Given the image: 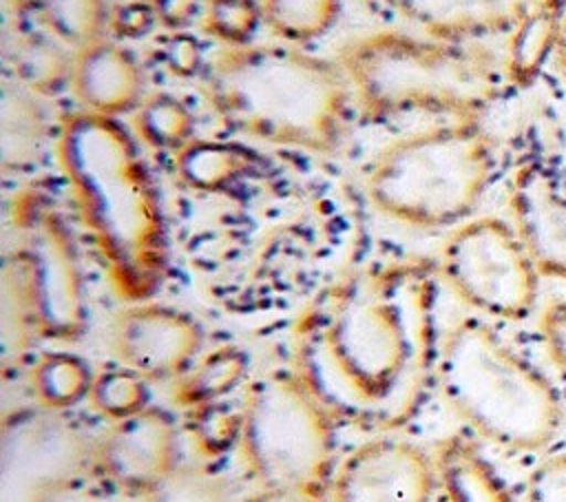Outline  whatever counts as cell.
I'll return each mask as SVG.
<instances>
[{
	"label": "cell",
	"mask_w": 566,
	"mask_h": 502,
	"mask_svg": "<svg viewBox=\"0 0 566 502\" xmlns=\"http://www.w3.org/2000/svg\"><path fill=\"white\" fill-rule=\"evenodd\" d=\"M433 287L420 270L363 276L307 332L298 374L334 416L389 420L433 369Z\"/></svg>",
	"instance_id": "obj_1"
},
{
	"label": "cell",
	"mask_w": 566,
	"mask_h": 502,
	"mask_svg": "<svg viewBox=\"0 0 566 502\" xmlns=\"http://www.w3.org/2000/svg\"><path fill=\"white\" fill-rule=\"evenodd\" d=\"M55 155L111 285L130 303L146 301L164 281L168 237L135 139L115 117L75 111L60 119Z\"/></svg>",
	"instance_id": "obj_2"
},
{
	"label": "cell",
	"mask_w": 566,
	"mask_h": 502,
	"mask_svg": "<svg viewBox=\"0 0 566 502\" xmlns=\"http://www.w3.org/2000/svg\"><path fill=\"white\" fill-rule=\"evenodd\" d=\"M203 93L230 130L325 155L343 144L356 104L336 60L287 42L223 46L203 73Z\"/></svg>",
	"instance_id": "obj_3"
},
{
	"label": "cell",
	"mask_w": 566,
	"mask_h": 502,
	"mask_svg": "<svg viewBox=\"0 0 566 502\" xmlns=\"http://www.w3.org/2000/svg\"><path fill=\"white\" fill-rule=\"evenodd\" d=\"M334 60L367 119L409 113L482 119L502 71L491 49L478 42H449L394 29L343 42Z\"/></svg>",
	"instance_id": "obj_4"
},
{
	"label": "cell",
	"mask_w": 566,
	"mask_h": 502,
	"mask_svg": "<svg viewBox=\"0 0 566 502\" xmlns=\"http://www.w3.org/2000/svg\"><path fill=\"white\" fill-rule=\"evenodd\" d=\"M433 376L447 407L495 447L542 451L562 429L557 387L478 316H464L444 332Z\"/></svg>",
	"instance_id": "obj_5"
},
{
	"label": "cell",
	"mask_w": 566,
	"mask_h": 502,
	"mask_svg": "<svg viewBox=\"0 0 566 502\" xmlns=\"http://www.w3.org/2000/svg\"><path fill=\"white\" fill-rule=\"evenodd\" d=\"M495 170L493 139L480 119H444L387 144L365 175L369 203L416 230L471 219Z\"/></svg>",
	"instance_id": "obj_6"
},
{
	"label": "cell",
	"mask_w": 566,
	"mask_h": 502,
	"mask_svg": "<svg viewBox=\"0 0 566 502\" xmlns=\"http://www.w3.org/2000/svg\"><path fill=\"white\" fill-rule=\"evenodd\" d=\"M237 440L256 487L325 498L336 469V416L298 372L272 369L250 383Z\"/></svg>",
	"instance_id": "obj_7"
},
{
	"label": "cell",
	"mask_w": 566,
	"mask_h": 502,
	"mask_svg": "<svg viewBox=\"0 0 566 502\" xmlns=\"http://www.w3.org/2000/svg\"><path fill=\"white\" fill-rule=\"evenodd\" d=\"M22 230V245L4 259L2 283L18 294L35 336L77 341L86 332L88 305L71 230L51 208L29 210Z\"/></svg>",
	"instance_id": "obj_8"
},
{
	"label": "cell",
	"mask_w": 566,
	"mask_h": 502,
	"mask_svg": "<svg viewBox=\"0 0 566 502\" xmlns=\"http://www.w3.org/2000/svg\"><path fill=\"white\" fill-rule=\"evenodd\" d=\"M438 274L482 316L524 321L537 303L539 274L513 226L493 215L467 219L447 234Z\"/></svg>",
	"instance_id": "obj_9"
},
{
	"label": "cell",
	"mask_w": 566,
	"mask_h": 502,
	"mask_svg": "<svg viewBox=\"0 0 566 502\" xmlns=\"http://www.w3.org/2000/svg\"><path fill=\"white\" fill-rule=\"evenodd\" d=\"M95 445L66 411L7 414L0 431V500L46 502L95 467Z\"/></svg>",
	"instance_id": "obj_10"
},
{
	"label": "cell",
	"mask_w": 566,
	"mask_h": 502,
	"mask_svg": "<svg viewBox=\"0 0 566 502\" xmlns=\"http://www.w3.org/2000/svg\"><path fill=\"white\" fill-rule=\"evenodd\" d=\"M436 458L420 445L380 436L360 442L334 469L329 502H431Z\"/></svg>",
	"instance_id": "obj_11"
},
{
	"label": "cell",
	"mask_w": 566,
	"mask_h": 502,
	"mask_svg": "<svg viewBox=\"0 0 566 502\" xmlns=\"http://www.w3.org/2000/svg\"><path fill=\"white\" fill-rule=\"evenodd\" d=\"M108 341L117 363L148 383L177 380L201 352L203 330L177 307L137 301L113 318Z\"/></svg>",
	"instance_id": "obj_12"
},
{
	"label": "cell",
	"mask_w": 566,
	"mask_h": 502,
	"mask_svg": "<svg viewBox=\"0 0 566 502\" xmlns=\"http://www.w3.org/2000/svg\"><path fill=\"white\" fill-rule=\"evenodd\" d=\"M179 467L177 425L159 407L111 422L95 445V469L124 493L146 498Z\"/></svg>",
	"instance_id": "obj_13"
},
{
	"label": "cell",
	"mask_w": 566,
	"mask_h": 502,
	"mask_svg": "<svg viewBox=\"0 0 566 502\" xmlns=\"http://www.w3.org/2000/svg\"><path fill=\"white\" fill-rule=\"evenodd\" d=\"M515 234L539 276L566 281V192L539 161L522 164L509 184Z\"/></svg>",
	"instance_id": "obj_14"
},
{
	"label": "cell",
	"mask_w": 566,
	"mask_h": 502,
	"mask_svg": "<svg viewBox=\"0 0 566 502\" xmlns=\"http://www.w3.org/2000/svg\"><path fill=\"white\" fill-rule=\"evenodd\" d=\"M69 88L82 111L117 117L139 106L144 75L126 46L102 38L73 53Z\"/></svg>",
	"instance_id": "obj_15"
},
{
	"label": "cell",
	"mask_w": 566,
	"mask_h": 502,
	"mask_svg": "<svg viewBox=\"0 0 566 502\" xmlns=\"http://www.w3.org/2000/svg\"><path fill=\"white\" fill-rule=\"evenodd\" d=\"M422 35L449 42H475L511 31L535 0H394Z\"/></svg>",
	"instance_id": "obj_16"
},
{
	"label": "cell",
	"mask_w": 566,
	"mask_h": 502,
	"mask_svg": "<svg viewBox=\"0 0 566 502\" xmlns=\"http://www.w3.org/2000/svg\"><path fill=\"white\" fill-rule=\"evenodd\" d=\"M566 18V0H535L509 31L502 53V75L515 88L531 86L555 46Z\"/></svg>",
	"instance_id": "obj_17"
},
{
	"label": "cell",
	"mask_w": 566,
	"mask_h": 502,
	"mask_svg": "<svg viewBox=\"0 0 566 502\" xmlns=\"http://www.w3.org/2000/svg\"><path fill=\"white\" fill-rule=\"evenodd\" d=\"M438 484L449 502H515L506 480L464 433L447 436L436 453Z\"/></svg>",
	"instance_id": "obj_18"
},
{
	"label": "cell",
	"mask_w": 566,
	"mask_h": 502,
	"mask_svg": "<svg viewBox=\"0 0 566 502\" xmlns=\"http://www.w3.org/2000/svg\"><path fill=\"white\" fill-rule=\"evenodd\" d=\"M175 155L181 179L199 190H219L232 184L245 175L254 161L250 150L241 144L210 137H192Z\"/></svg>",
	"instance_id": "obj_19"
},
{
	"label": "cell",
	"mask_w": 566,
	"mask_h": 502,
	"mask_svg": "<svg viewBox=\"0 0 566 502\" xmlns=\"http://www.w3.org/2000/svg\"><path fill=\"white\" fill-rule=\"evenodd\" d=\"M95 374L88 363L73 352H46L31 367L29 383L40 407L51 411H69L88 400Z\"/></svg>",
	"instance_id": "obj_20"
},
{
	"label": "cell",
	"mask_w": 566,
	"mask_h": 502,
	"mask_svg": "<svg viewBox=\"0 0 566 502\" xmlns=\"http://www.w3.org/2000/svg\"><path fill=\"white\" fill-rule=\"evenodd\" d=\"M0 133H2V161L22 164L40 146L46 133V117L35 102L33 93L15 82L4 84L0 106Z\"/></svg>",
	"instance_id": "obj_21"
},
{
	"label": "cell",
	"mask_w": 566,
	"mask_h": 502,
	"mask_svg": "<svg viewBox=\"0 0 566 502\" xmlns=\"http://www.w3.org/2000/svg\"><path fill=\"white\" fill-rule=\"evenodd\" d=\"M263 24L287 44L325 35L338 20L340 0H259Z\"/></svg>",
	"instance_id": "obj_22"
},
{
	"label": "cell",
	"mask_w": 566,
	"mask_h": 502,
	"mask_svg": "<svg viewBox=\"0 0 566 502\" xmlns=\"http://www.w3.org/2000/svg\"><path fill=\"white\" fill-rule=\"evenodd\" d=\"M133 128L146 146L177 153L195 137V117L179 97L155 93L133 111Z\"/></svg>",
	"instance_id": "obj_23"
},
{
	"label": "cell",
	"mask_w": 566,
	"mask_h": 502,
	"mask_svg": "<svg viewBox=\"0 0 566 502\" xmlns=\"http://www.w3.org/2000/svg\"><path fill=\"white\" fill-rule=\"evenodd\" d=\"M71 64L73 55H69L55 38L27 35L15 44V82L35 95H55L69 84Z\"/></svg>",
	"instance_id": "obj_24"
},
{
	"label": "cell",
	"mask_w": 566,
	"mask_h": 502,
	"mask_svg": "<svg viewBox=\"0 0 566 502\" xmlns=\"http://www.w3.org/2000/svg\"><path fill=\"white\" fill-rule=\"evenodd\" d=\"M40 15L49 33L75 51L102 40L108 29L104 0H49Z\"/></svg>",
	"instance_id": "obj_25"
},
{
	"label": "cell",
	"mask_w": 566,
	"mask_h": 502,
	"mask_svg": "<svg viewBox=\"0 0 566 502\" xmlns=\"http://www.w3.org/2000/svg\"><path fill=\"white\" fill-rule=\"evenodd\" d=\"M88 402L111 422L128 418L148 407V380L117 363L95 372Z\"/></svg>",
	"instance_id": "obj_26"
},
{
	"label": "cell",
	"mask_w": 566,
	"mask_h": 502,
	"mask_svg": "<svg viewBox=\"0 0 566 502\" xmlns=\"http://www.w3.org/2000/svg\"><path fill=\"white\" fill-rule=\"evenodd\" d=\"M263 22L259 0H203L201 29L223 46H245Z\"/></svg>",
	"instance_id": "obj_27"
},
{
	"label": "cell",
	"mask_w": 566,
	"mask_h": 502,
	"mask_svg": "<svg viewBox=\"0 0 566 502\" xmlns=\"http://www.w3.org/2000/svg\"><path fill=\"white\" fill-rule=\"evenodd\" d=\"M146 502H228V484L201 467H179Z\"/></svg>",
	"instance_id": "obj_28"
},
{
	"label": "cell",
	"mask_w": 566,
	"mask_h": 502,
	"mask_svg": "<svg viewBox=\"0 0 566 502\" xmlns=\"http://www.w3.org/2000/svg\"><path fill=\"white\" fill-rule=\"evenodd\" d=\"M241 367H243V363L234 352H230V349L217 352L214 356L203 360V365L197 369L195 378L186 383V396L190 400L214 398L217 394L226 391L234 383Z\"/></svg>",
	"instance_id": "obj_29"
},
{
	"label": "cell",
	"mask_w": 566,
	"mask_h": 502,
	"mask_svg": "<svg viewBox=\"0 0 566 502\" xmlns=\"http://www.w3.org/2000/svg\"><path fill=\"white\" fill-rule=\"evenodd\" d=\"M526 502H566V453L539 460L526 480Z\"/></svg>",
	"instance_id": "obj_30"
},
{
	"label": "cell",
	"mask_w": 566,
	"mask_h": 502,
	"mask_svg": "<svg viewBox=\"0 0 566 502\" xmlns=\"http://www.w3.org/2000/svg\"><path fill=\"white\" fill-rule=\"evenodd\" d=\"M161 60L177 77H190L201 66V46L195 35L186 31H172L161 44Z\"/></svg>",
	"instance_id": "obj_31"
},
{
	"label": "cell",
	"mask_w": 566,
	"mask_h": 502,
	"mask_svg": "<svg viewBox=\"0 0 566 502\" xmlns=\"http://www.w3.org/2000/svg\"><path fill=\"white\" fill-rule=\"evenodd\" d=\"M155 22H157V18H155L150 0L122 2L108 15V29L117 38H126V40L146 35Z\"/></svg>",
	"instance_id": "obj_32"
},
{
	"label": "cell",
	"mask_w": 566,
	"mask_h": 502,
	"mask_svg": "<svg viewBox=\"0 0 566 502\" xmlns=\"http://www.w3.org/2000/svg\"><path fill=\"white\" fill-rule=\"evenodd\" d=\"M539 334L551 360L566 369V299H555L539 314Z\"/></svg>",
	"instance_id": "obj_33"
},
{
	"label": "cell",
	"mask_w": 566,
	"mask_h": 502,
	"mask_svg": "<svg viewBox=\"0 0 566 502\" xmlns=\"http://www.w3.org/2000/svg\"><path fill=\"white\" fill-rule=\"evenodd\" d=\"M157 22L168 31H184L203 9V0H150Z\"/></svg>",
	"instance_id": "obj_34"
},
{
	"label": "cell",
	"mask_w": 566,
	"mask_h": 502,
	"mask_svg": "<svg viewBox=\"0 0 566 502\" xmlns=\"http://www.w3.org/2000/svg\"><path fill=\"white\" fill-rule=\"evenodd\" d=\"M243 502H323V495L296 491V489H276V487H256Z\"/></svg>",
	"instance_id": "obj_35"
},
{
	"label": "cell",
	"mask_w": 566,
	"mask_h": 502,
	"mask_svg": "<svg viewBox=\"0 0 566 502\" xmlns=\"http://www.w3.org/2000/svg\"><path fill=\"white\" fill-rule=\"evenodd\" d=\"M555 62H557V71H559L562 80L566 82V18H564L562 33H559V40L555 46Z\"/></svg>",
	"instance_id": "obj_36"
},
{
	"label": "cell",
	"mask_w": 566,
	"mask_h": 502,
	"mask_svg": "<svg viewBox=\"0 0 566 502\" xmlns=\"http://www.w3.org/2000/svg\"><path fill=\"white\" fill-rule=\"evenodd\" d=\"M46 2H49V0H11L13 9H15L18 13H33V11L42 13L44 7H46Z\"/></svg>",
	"instance_id": "obj_37"
}]
</instances>
